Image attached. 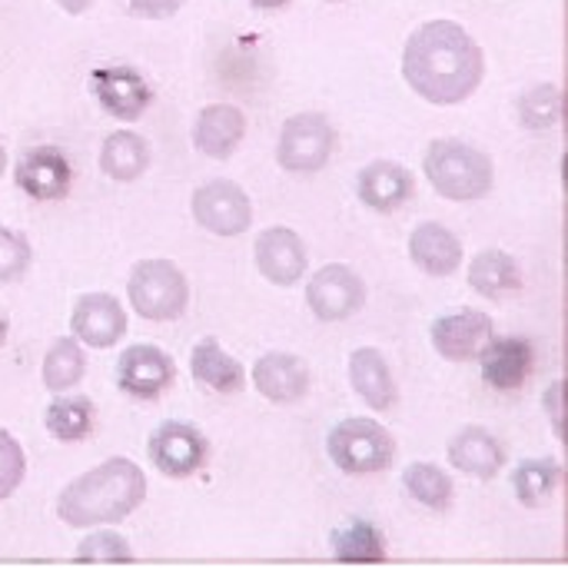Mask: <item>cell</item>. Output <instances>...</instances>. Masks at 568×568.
<instances>
[{
	"mask_svg": "<svg viewBox=\"0 0 568 568\" xmlns=\"http://www.w3.org/2000/svg\"><path fill=\"white\" fill-rule=\"evenodd\" d=\"M23 476H27V456H23V446H20L7 429H0V503L20 489Z\"/></svg>",
	"mask_w": 568,
	"mask_h": 568,
	"instance_id": "cell-34",
	"label": "cell"
},
{
	"mask_svg": "<svg viewBox=\"0 0 568 568\" xmlns=\"http://www.w3.org/2000/svg\"><path fill=\"white\" fill-rule=\"evenodd\" d=\"M146 499V476L133 459L113 456L90 473L77 476L63 493L57 496V516L60 523L73 529H97L123 523L130 513H136Z\"/></svg>",
	"mask_w": 568,
	"mask_h": 568,
	"instance_id": "cell-2",
	"label": "cell"
},
{
	"mask_svg": "<svg viewBox=\"0 0 568 568\" xmlns=\"http://www.w3.org/2000/svg\"><path fill=\"white\" fill-rule=\"evenodd\" d=\"M493 336H496V323L489 313H479V310L446 313V316L433 320V326H429L433 349L449 363L479 359V353L489 346Z\"/></svg>",
	"mask_w": 568,
	"mask_h": 568,
	"instance_id": "cell-13",
	"label": "cell"
},
{
	"mask_svg": "<svg viewBox=\"0 0 568 568\" xmlns=\"http://www.w3.org/2000/svg\"><path fill=\"white\" fill-rule=\"evenodd\" d=\"M566 116V97L552 83H539L519 97V120L529 130H552Z\"/></svg>",
	"mask_w": 568,
	"mask_h": 568,
	"instance_id": "cell-31",
	"label": "cell"
},
{
	"mask_svg": "<svg viewBox=\"0 0 568 568\" xmlns=\"http://www.w3.org/2000/svg\"><path fill=\"white\" fill-rule=\"evenodd\" d=\"M53 3H57L60 10H67V13H73V17H77V13L90 10V3H93V0H53Z\"/></svg>",
	"mask_w": 568,
	"mask_h": 568,
	"instance_id": "cell-37",
	"label": "cell"
},
{
	"mask_svg": "<svg viewBox=\"0 0 568 568\" xmlns=\"http://www.w3.org/2000/svg\"><path fill=\"white\" fill-rule=\"evenodd\" d=\"M246 136V113L236 103H210L193 123V146L210 160H230Z\"/></svg>",
	"mask_w": 568,
	"mask_h": 568,
	"instance_id": "cell-19",
	"label": "cell"
},
{
	"mask_svg": "<svg viewBox=\"0 0 568 568\" xmlns=\"http://www.w3.org/2000/svg\"><path fill=\"white\" fill-rule=\"evenodd\" d=\"M326 453L336 463V469H343L346 476H369V473H383L393 466L396 443L386 426H379L376 419L356 416L329 429Z\"/></svg>",
	"mask_w": 568,
	"mask_h": 568,
	"instance_id": "cell-5",
	"label": "cell"
},
{
	"mask_svg": "<svg viewBox=\"0 0 568 568\" xmlns=\"http://www.w3.org/2000/svg\"><path fill=\"white\" fill-rule=\"evenodd\" d=\"M193 220L213 236H240L253 226V203L233 180H210L193 190Z\"/></svg>",
	"mask_w": 568,
	"mask_h": 568,
	"instance_id": "cell-7",
	"label": "cell"
},
{
	"mask_svg": "<svg viewBox=\"0 0 568 568\" xmlns=\"http://www.w3.org/2000/svg\"><path fill=\"white\" fill-rule=\"evenodd\" d=\"M326 3H343V0H326Z\"/></svg>",
	"mask_w": 568,
	"mask_h": 568,
	"instance_id": "cell-41",
	"label": "cell"
},
{
	"mask_svg": "<svg viewBox=\"0 0 568 568\" xmlns=\"http://www.w3.org/2000/svg\"><path fill=\"white\" fill-rule=\"evenodd\" d=\"M463 240L436 220H426L409 233V260L426 276H453L463 266Z\"/></svg>",
	"mask_w": 568,
	"mask_h": 568,
	"instance_id": "cell-21",
	"label": "cell"
},
{
	"mask_svg": "<svg viewBox=\"0 0 568 568\" xmlns=\"http://www.w3.org/2000/svg\"><path fill=\"white\" fill-rule=\"evenodd\" d=\"M3 339H7V320L0 316V346H3Z\"/></svg>",
	"mask_w": 568,
	"mask_h": 568,
	"instance_id": "cell-40",
	"label": "cell"
},
{
	"mask_svg": "<svg viewBox=\"0 0 568 568\" xmlns=\"http://www.w3.org/2000/svg\"><path fill=\"white\" fill-rule=\"evenodd\" d=\"M73 562H80V566H93V562H100V566H120V562H133V552H130L126 539L116 536L113 529H97L93 536H87L77 546Z\"/></svg>",
	"mask_w": 568,
	"mask_h": 568,
	"instance_id": "cell-32",
	"label": "cell"
},
{
	"mask_svg": "<svg viewBox=\"0 0 568 568\" xmlns=\"http://www.w3.org/2000/svg\"><path fill=\"white\" fill-rule=\"evenodd\" d=\"M336 150V126L323 113H296L283 123L276 163L286 173H320Z\"/></svg>",
	"mask_w": 568,
	"mask_h": 568,
	"instance_id": "cell-6",
	"label": "cell"
},
{
	"mask_svg": "<svg viewBox=\"0 0 568 568\" xmlns=\"http://www.w3.org/2000/svg\"><path fill=\"white\" fill-rule=\"evenodd\" d=\"M30 260H33V253H30L27 236L0 223V283L20 280L30 270Z\"/></svg>",
	"mask_w": 568,
	"mask_h": 568,
	"instance_id": "cell-33",
	"label": "cell"
},
{
	"mask_svg": "<svg viewBox=\"0 0 568 568\" xmlns=\"http://www.w3.org/2000/svg\"><path fill=\"white\" fill-rule=\"evenodd\" d=\"M403 486H406V493L419 506H426L433 513L449 509L453 506V496H456V486H453L449 473L439 469V466H433V463H413V466H406L403 469Z\"/></svg>",
	"mask_w": 568,
	"mask_h": 568,
	"instance_id": "cell-30",
	"label": "cell"
},
{
	"mask_svg": "<svg viewBox=\"0 0 568 568\" xmlns=\"http://www.w3.org/2000/svg\"><path fill=\"white\" fill-rule=\"evenodd\" d=\"M146 456H150L153 469H160L166 479H186L203 469V463L210 456V443L196 426L166 419L150 433Z\"/></svg>",
	"mask_w": 568,
	"mask_h": 568,
	"instance_id": "cell-9",
	"label": "cell"
},
{
	"mask_svg": "<svg viewBox=\"0 0 568 568\" xmlns=\"http://www.w3.org/2000/svg\"><path fill=\"white\" fill-rule=\"evenodd\" d=\"M87 373V356L80 349V339L77 336H63L57 339L47 356H43V369H40V379L50 393H70L73 386H80Z\"/></svg>",
	"mask_w": 568,
	"mask_h": 568,
	"instance_id": "cell-29",
	"label": "cell"
},
{
	"mask_svg": "<svg viewBox=\"0 0 568 568\" xmlns=\"http://www.w3.org/2000/svg\"><path fill=\"white\" fill-rule=\"evenodd\" d=\"M126 3V10L133 13V17H143V20H166V17H173L186 0H123Z\"/></svg>",
	"mask_w": 568,
	"mask_h": 568,
	"instance_id": "cell-35",
	"label": "cell"
},
{
	"mask_svg": "<svg viewBox=\"0 0 568 568\" xmlns=\"http://www.w3.org/2000/svg\"><path fill=\"white\" fill-rule=\"evenodd\" d=\"M486 57L476 37L456 20H429L413 30L403 50V77L433 106H456L476 93Z\"/></svg>",
	"mask_w": 568,
	"mask_h": 568,
	"instance_id": "cell-1",
	"label": "cell"
},
{
	"mask_svg": "<svg viewBox=\"0 0 568 568\" xmlns=\"http://www.w3.org/2000/svg\"><path fill=\"white\" fill-rule=\"evenodd\" d=\"M126 296L136 316L150 323H170L186 313L190 283L173 260H140L130 270Z\"/></svg>",
	"mask_w": 568,
	"mask_h": 568,
	"instance_id": "cell-4",
	"label": "cell"
},
{
	"mask_svg": "<svg viewBox=\"0 0 568 568\" xmlns=\"http://www.w3.org/2000/svg\"><path fill=\"white\" fill-rule=\"evenodd\" d=\"M190 376L196 386L203 389H213L220 396H230V393H240L246 386V373L243 366L220 346V339L213 336H203L193 353H190Z\"/></svg>",
	"mask_w": 568,
	"mask_h": 568,
	"instance_id": "cell-23",
	"label": "cell"
},
{
	"mask_svg": "<svg viewBox=\"0 0 568 568\" xmlns=\"http://www.w3.org/2000/svg\"><path fill=\"white\" fill-rule=\"evenodd\" d=\"M150 163H153L150 140L136 130H113L100 146V170H103V176H110L116 183L140 180L150 170Z\"/></svg>",
	"mask_w": 568,
	"mask_h": 568,
	"instance_id": "cell-24",
	"label": "cell"
},
{
	"mask_svg": "<svg viewBox=\"0 0 568 568\" xmlns=\"http://www.w3.org/2000/svg\"><path fill=\"white\" fill-rule=\"evenodd\" d=\"M359 200L376 213H396L416 196V176L396 160H373L356 176Z\"/></svg>",
	"mask_w": 568,
	"mask_h": 568,
	"instance_id": "cell-17",
	"label": "cell"
},
{
	"mask_svg": "<svg viewBox=\"0 0 568 568\" xmlns=\"http://www.w3.org/2000/svg\"><path fill=\"white\" fill-rule=\"evenodd\" d=\"M559 483H562V466L556 459H523L513 473L516 499L526 509H539V506L552 503Z\"/></svg>",
	"mask_w": 568,
	"mask_h": 568,
	"instance_id": "cell-28",
	"label": "cell"
},
{
	"mask_svg": "<svg viewBox=\"0 0 568 568\" xmlns=\"http://www.w3.org/2000/svg\"><path fill=\"white\" fill-rule=\"evenodd\" d=\"M3 170H7V150H3V140H0V176H3Z\"/></svg>",
	"mask_w": 568,
	"mask_h": 568,
	"instance_id": "cell-39",
	"label": "cell"
},
{
	"mask_svg": "<svg viewBox=\"0 0 568 568\" xmlns=\"http://www.w3.org/2000/svg\"><path fill=\"white\" fill-rule=\"evenodd\" d=\"M43 426L57 443H83L97 429V406L87 396L57 393V399L43 413Z\"/></svg>",
	"mask_w": 568,
	"mask_h": 568,
	"instance_id": "cell-27",
	"label": "cell"
},
{
	"mask_svg": "<svg viewBox=\"0 0 568 568\" xmlns=\"http://www.w3.org/2000/svg\"><path fill=\"white\" fill-rule=\"evenodd\" d=\"M90 93L97 97L100 110L120 123L140 120L153 103V87L133 67H97L90 73Z\"/></svg>",
	"mask_w": 568,
	"mask_h": 568,
	"instance_id": "cell-10",
	"label": "cell"
},
{
	"mask_svg": "<svg viewBox=\"0 0 568 568\" xmlns=\"http://www.w3.org/2000/svg\"><path fill=\"white\" fill-rule=\"evenodd\" d=\"M256 270L266 283L273 286H296L306 276L310 253L306 243L296 230L290 226H270L256 236L253 243Z\"/></svg>",
	"mask_w": 568,
	"mask_h": 568,
	"instance_id": "cell-14",
	"label": "cell"
},
{
	"mask_svg": "<svg viewBox=\"0 0 568 568\" xmlns=\"http://www.w3.org/2000/svg\"><path fill=\"white\" fill-rule=\"evenodd\" d=\"M479 366H483L486 386H493L499 393H513L529 383L536 353L526 336H503V339L493 336L489 346L479 353Z\"/></svg>",
	"mask_w": 568,
	"mask_h": 568,
	"instance_id": "cell-18",
	"label": "cell"
},
{
	"mask_svg": "<svg viewBox=\"0 0 568 568\" xmlns=\"http://www.w3.org/2000/svg\"><path fill=\"white\" fill-rule=\"evenodd\" d=\"M176 383V363L170 353L150 343L126 346L116 359V386L133 399H160Z\"/></svg>",
	"mask_w": 568,
	"mask_h": 568,
	"instance_id": "cell-12",
	"label": "cell"
},
{
	"mask_svg": "<svg viewBox=\"0 0 568 568\" xmlns=\"http://www.w3.org/2000/svg\"><path fill=\"white\" fill-rule=\"evenodd\" d=\"M310 366L296 356V353H266L256 359L253 366V386L263 399L276 403V406H293L300 399H306L310 393Z\"/></svg>",
	"mask_w": 568,
	"mask_h": 568,
	"instance_id": "cell-16",
	"label": "cell"
},
{
	"mask_svg": "<svg viewBox=\"0 0 568 568\" xmlns=\"http://www.w3.org/2000/svg\"><path fill=\"white\" fill-rule=\"evenodd\" d=\"M349 383H353L356 396L376 413L396 406V399H399L389 359L373 346H363L349 356Z\"/></svg>",
	"mask_w": 568,
	"mask_h": 568,
	"instance_id": "cell-22",
	"label": "cell"
},
{
	"mask_svg": "<svg viewBox=\"0 0 568 568\" xmlns=\"http://www.w3.org/2000/svg\"><path fill=\"white\" fill-rule=\"evenodd\" d=\"M469 286L486 300H503L523 290V266L506 250H483L469 263Z\"/></svg>",
	"mask_w": 568,
	"mask_h": 568,
	"instance_id": "cell-25",
	"label": "cell"
},
{
	"mask_svg": "<svg viewBox=\"0 0 568 568\" xmlns=\"http://www.w3.org/2000/svg\"><path fill=\"white\" fill-rule=\"evenodd\" d=\"M329 542H333V559L343 562V566H376V562H386V539L366 519L343 523L329 536Z\"/></svg>",
	"mask_w": 568,
	"mask_h": 568,
	"instance_id": "cell-26",
	"label": "cell"
},
{
	"mask_svg": "<svg viewBox=\"0 0 568 568\" xmlns=\"http://www.w3.org/2000/svg\"><path fill=\"white\" fill-rule=\"evenodd\" d=\"M256 10H280V7H286L290 0H250Z\"/></svg>",
	"mask_w": 568,
	"mask_h": 568,
	"instance_id": "cell-38",
	"label": "cell"
},
{
	"mask_svg": "<svg viewBox=\"0 0 568 568\" xmlns=\"http://www.w3.org/2000/svg\"><path fill=\"white\" fill-rule=\"evenodd\" d=\"M363 303H366V283L346 263H326L306 283V306L323 323H343L356 316Z\"/></svg>",
	"mask_w": 568,
	"mask_h": 568,
	"instance_id": "cell-8",
	"label": "cell"
},
{
	"mask_svg": "<svg viewBox=\"0 0 568 568\" xmlns=\"http://www.w3.org/2000/svg\"><path fill=\"white\" fill-rule=\"evenodd\" d=\"M13 183L37 203H57L73 186V166L60 146H30L17 156Z\"/></svg>",
	"mask_w": 568,
	"mask_h": 568,
	"instance_id": "cell-11",
	"label": "cell"
},
{
	"mask_svg": "<svg viewBox=\"0 0 568 568\" xmlns=\"http://www.w3.org/2000/svg\"><path fill=\"white\" fill-rule=\"evenodd\" d=\"M449 466L473 479H496L506 469V446L486 426H466L449 439Z\"/></svg>",
	"mask_w": 568,
	"mask_h": 568,
	"instance_id": "cell-20",
	"label": "cell"
},
{
	"mask_svg": "<svg viewBox=\"0 0 568 568\" xmlns=\"http://www.w3.org/2000/svg\"><path fill=\"white\" fill-rule=\"evenodd\" d=\"M70 333L93 349H110L126 333L123 303L110 293H83L70 313Z\"/></svg>",
	"mask_w": 568,
	"mask_h": 568,
	"instance_id": "cell-15",
	"label": "cell"
},
{
	"mask_svg": "<svg viewBox=\"0 0 568 568\" xmlns=\"http://www.w3.org/2000/svg\"><path fill=\"white\" fill-rule=\"evenodd\" d=\"M562 399H566V383L559 379V383H552V389L546 393V409L552 413V423H556L559 439H566V406H562Z\"/></svg>",
	"mask_w": 568,
	"mask_h": 568,
	"instance_id": "cell-36",
	"label": "cell"
},
{
	"mask_svg": "<svg viewBox=\"0 0 568 568\" xmlns=\"http://www.w3.org/2000/svg\"><path fill=\"white\" fill-rule=\"evenodd\" d=\"M423 173L433 183V190L453 203H476L489 196L496 183L493 156L456 136H439L426 146Z\"/></svg>",
	"mask_w": 568,
	"mask_h": 568,
	"instance_id": "cell-3",
	"label": "cell"
}]
</instances>
